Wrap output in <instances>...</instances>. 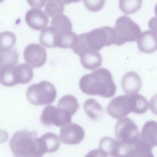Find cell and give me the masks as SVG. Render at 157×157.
Listing matches in <instances>:
<instances>
[{"mask_svg":"<svg viewBox=\"0 0 157 157\" xmlns=\"http://www.w3.org/2000/svg\"><path fill=\"white\" fill-rule=\"evenodd\" d=\"M35 131L26 129L16 132L10 142V149L14 157L36 156L38 138Z\"/></svg>","mask_w":157,"mask_h":157,"instance_id":"obj_2","label":"cell"},{"mask_svg":"<svg viewBox=\"0 0 157 157\" xmlns=\"http://www.w3.org/2000/svg\"><path fill=\"white\" fill-rule=\"evenodd\" d=\"M148 26L150 29L157 34V17H154L151 18L148 23Z\"/></svg>","mask_w":157,"mask_h":157,"instance_id":"obj_32","label":"cell"},{"mask_svg":"<svg viewBox=\"0 0 157 157\" xmlns=\"http://www.w3.org/2000/svg\"><path fill=\"white\" fill-rule=\"evenodd\" d=\"M41 157V156L40 157H39V156H33V157Z\"/></svg>","mask_w":157,"mask_h":157,"instance_id":"obj_35","label":"cell"},{"mask_svg":"<svg viewBox=\"0 0 157 157\" xmlns=\"http://www.w3.org/2000/svg\"><path fill=\"white\" fill-rule=\"evenodd\" d=\"M121 147L119 141L110 137H104L99 141V149L107 157H118Z\"/></svg>","mask_w":157,"mask_h":157,"instance_id":"obj_19","label":"cell"},{"mask_svg":"<svg viewBox=\"0 0 157 157\" xmlns=\"http://www.w3.org/2000/svg\"><path fill=\"white\" fill-rule=\"evenodd\" d=\"M36 156L40 157L47 152H53L59 148L61 143L59 137L52 132H48L37 139Z\"/></svg>","mask_w":157,"mask_h":157,"instance_id":"obj_12","label":"cell"},{"mask_svg":"<svg viewBox=\"0 0 157 157\" xmlns=\"http://www.w3.org/2000/svg\"><path fill=\"white\" fill-rule=\"evenodd\" d=\"M18 58L19 54L14 49L0 52V67L7 65H16L18 62Z\"/></svg>","mask_w":157,"mask_h":157,"instance_id":"obj_27","label":"cell"},{"mask_svg":"<svg viewBox=\"0 0 157 157\" xmlns=\"http://www.w3.org/2000/svg\"><path fill=\"white\" fill-rule=\"evenodd\" d=\"M16 41L14 34L10 31L3 32L0 33V52L9 50L14 46Z\"/></svg>","mask_w":157,"mask_h":157,"instance_id":"obj_24","label":"cell"},{"mask_svg":"<svg viewBox=\"0 0 157 157\" xmlns=\"http://www.w3.org/2000/svg\"><path fill=\"white\" fill-rule=\"evenodd\" d=\"M82 92L90 95H99L105 98L113 96L116 91L110 72L104 68L84 75L79 82Z\"/></svg>","mask_w":157,"mask_h":157,"instance_id":"obj_1","label":"cell"},{"mask_svg":"<svg viewBox=\"0 0 157 157\" xmlns=\"http://www.w3.org/2000/svg\"><path fill=\"white\" fill-rule=\"evenodd\" d=\"M115 134L117 140L125 145L133 146L141 138L138 126L128 117L117 121L115 127Z\"/></svg>","mask_w":157,"mask_h":157,"instance_id":"obj_8","label":"cell"},{"mask_svg":"<svg viewBox=\"0 0 157 157\" xmlns=\"http://www.w3.org/2000/svg\"><path fill=\"white\" fill-rule=\"evenodd\" d=\"M85 135V132L80 126L72 123L61 128L59 138L64 144L76 145L82 141Z\"/></svg>","mask_w":157,"mask_h":157,"instance_id":"obj_11","label":"cell"},{"mask_svg":"<svg viewBox=\"0 0 157 157\" xmlns=\"http://www.w3.org/2000/svg\"><path fill=\"white\" fill-rule=\"evenodd\" d=\"M56 89L52 84L43 81L30 86L27 90L26 97L31 103L41 105L52 103L56 99Z\"/></svg>","mask_w":157,"mask_h":157,"instance_id":"obj_5","label":"cell"},{"mask_svg":"<svg viewBox=\"0 0 157 157\" xmlns=\"http://www.w3.org/2000/svg\"><path fill=\"white\" fill-rule=\"evenodd\" d=\"M140 136L152 148L157 146V122L154 121L146 122L142 128Z\"/></svg>","mask_w":157,"mask_h":157,"instance_id":"obj_18","label":"cell"},{"mask_svg":"<svg viewBox=\"0 0 157 157\" xmlns=\"http://www.w3.org/2000/svg\"><path fill=\"white\" fill-rule=\"evenodd\" d=\"M114 29L117 36L115 44L117 45L135 41L141 33L139 26L126 16H121L117 19Z\"/></svg>","mask_w":157,"mask_h":157,"instance_id":"obj_7","label":"cell"},{"mask_svg":"<svg viewBox=\"0 0 157 157\" xmlns=\"http://www.w3.org/2000/svg\"><path fill=\"white\" fill-rule=\"evenodd\" d=\"M34 2L33 1H28L29 3L30 4V6L32 7H34L33 8L35 7L36 8H41L43 6L46 4L47 1H39L38 2H35L34 1Z\"/></svg>","mask_w":157,"mask_h":157,"instance_id":"obj_33","label":"cell"},{"mask_svg":"<svg viewBox=\"0 0 157 157\" xmlns=\"http://www.w3.org/2000/svg\"><path fill=\"white\" fill-rule=\"evenodd\" d=\"M137 44L142 52L153 53L157 50V35L151 31L147 30L140 34L137 39Z\"/></svg>","mask_w":157,"mask_h":157,"instance_id":"obj_14","label":"cell"},{"mask_svg":"<svg viewBox=\"0 0 157 157\" xmlns=\"http://www.w3.org/2000/svg\"><path fill=\"white\" fill-rule=\"evenodd\" d=\"M85 157H107V156L100 149H97L90 151Z\"/></svg>","mask_w":157,"mask_h":157,"instance_id":"obj_31","label":"cell"},{"mask_svg":"<svg viewBox=\"0 0 157 157\" xmlns=\"http://www.w3.org/2000/svg\"><path fill=\"white\" fill-rule=\"evenodd\" d=\"M142 2L141 0H121L119 1V6L123 13L130 14L138 11L141 6Z\"/></svg>","mask_w":157,"mask_h":157,"instance_id":"obj_26","label":"cell"},{"mask_svg":"<svg viewBox=\"0 0 157 157\" xmlns=\"http://www.w3.org/2000/svg\"><path fill=\"white\" fill-rule=\"evenodd\" d=\"M78 38V36L72 30L60 31L58 47L72 48L76 44Z\"/></svg>","mask_w":157,"mask_h":157,"instance_id":"obj_21","label":"cell"},{"mask_svg":"<svg viewBox=\"0 0 157 157\" xmlns=\"http://www.w3.org/2000/svg\"><path fill=\"white\" fill-rule=\"evenodd\" d=\"M149 106L152 113L157 115V94L151 98L149 103Z\"/></svg>","mask_w":157,"mask_h":157,"instance_id":"obj_30","label":"cell"},{"mask_svg":"<svg viewBox=\"0 0 157 157\" xmlns=\"http://www.w3.org/2000/svg\"><path fill=\"white\" fill-rule=\"evenodd\" d=\"M25 20L30 28L36 30H43L48 23L47 14L39 8H33L28 10L25 15Z\"/></svg>","mask_w":157,"mask_h":157,"instance_id":"obj_13","label":"cell"},{"mask_svg":"<svg viewBox=\"0 0 157 157\" xmlns=\"http://www.w3.org/2000/svg\"><path fill=\"white\" fill-rule=\"evenodd\" d=\"M60 31L56 27L50 26L41 31L39 41L44 46L48 48L57 47Z\"/></svg>","mask_w":157,"mask_h":157,"instance_id":"obj_17","label":"cell"},{"mask_svg":"<svg viewBox=\"0 0 157 157\" xmlns=\"http://www.w3.org/2000/svg\"><path fill=\"white\" fill-rule=\"evenodd\" d=\"M117 36L114 28L102 27L86 33V41L88 49L98 51L104 46L115 44Z\"/></svg>","mask_w":157,"mask_h":157,"instance_id":"obj_6","label":"cell"},{"mask_svg":"<svg viewBox=\"0 0 157 157\" xmlns=\"http://www.w3.org/2000/svg\"><path fill=\"white\" fill-rule=\"evenodd\" d=\"M72 116L63 108L49 105L43 109L40 119L42 123L46 126L61 127L67 125L71 122Z\"/></svg>","mask_w":157,"mask_h":157,"instance_id":"obj_9","label":"cell"},{"mask_svg":"<svg viewBox=\"0 0 157 157\" xmlns=\"http://www.w3.org/2000/svg\"><path fill=\"white\" fill-rule=\"evenodd\" d=\"M51 25L60 31L71 30L72 29V25L70 19L63 14L53 17Z\"/></svg>","mask_w":157,"mask_h":157,"instance_id":"obj_25","label":"cell"},{"mask_svg":"<svg viewBox=\"0 0 157 157\" xmlns=\"http://www.w3.org/2000/svg\"><path fill=\"white\" fill-rule=\"evenodd\" d=\"M0 81L6 86L29 82L33 77L31 67L26 63L7 65L0 67Z\"/></svg>","mask_w":157,"mask_h":157,"instance_id":"obj_3","label":"cell"},{"mask_svg":"<svg viewBox=\"0 0 157 157\" xmlns=\"http://www.w3.org/2000/svg\"><path fill=\"white\" fill-rule=\"evenodd\" d=\"M154 11L155 15L157 17V3L155 6L154 8Z\"/></svg>","mask_w":157,"mask_h":157,"instance_id":"obj_34","label":"cell"},{"mask_svg":"<svg viewBox=\"0 0 157 157\" xmlns=\"http://www.w3.org/2000/svg\"><path fill=\"white\" fill-rule=\"evenodd\" d=\"M83 107L87 115L93 120L99 119L103 115L102 106L94 98L87 100L84 103Z\"/></svg>","mask_w":157,"mask_h":157,"instance_id":"obj_20","label":"cell"},{"mask_svg":"<svg viewBox=\"0 0 157 157\" xmlns=\"http://www.w3.org/2000/svg\"><path fill=\"white\" fill-rule=\"evenodd\" d=\"M79 107L78 101L76 98L71 95L63 96L59 100L57 107L63 108L74 115Z\"/></svg>","mask_w":157,"mask_h":157,"instance_id":"obj_22","label":"cell"},{"mask_svg":"<svg viewBox=\"0 0 157 157\" xmlns=\"http://www.w3.org/2000/svg\"><path fill=\"white\" fill-rule=\"evenodd\" d=\"M139 94L124 95L113 98L108 105L106 111L113 117L120 119L134 112L139 113Z\"/></svg>","mask_w":157,"mask_h":157,"instance_id":"obj_4","label":"cell"},{"mask_svg":"<svg viewBox=\"0 0 157 157\" xmlns=\"http://www.w3.org/2000/svg\"><path fill=\"white\" fill-rule=\"evenodd\" d=\"M79 55L81 64L86 69L94 70L101 65L102 57L98 51L87 49Z\"/></svg>","mask_w":157,"mask_h":157,"instance_id":"obj_16","label":"cell"},{"mask_svg":"<svg viewBox=\"0 0 157 157\" xmlns=\"http://www.w3.org/2000/svg\"><path fill=\"white\" fill-rule=\"evenodd\" d=\"M47 56L45 48L38 44H29L25 48L24 52L25 62L34 68L42 66L46 62Z\"/></svg>","mask_w":157,"mask_h":157,"instance_id":"obj_10","label":"cell"},{"mask_svg":"<svg viewBox=\"0 0 157 157\" xmlns=\"http://www.w3.org/2000/svg\"><path fill=\"white\" fill-rule=\"evenodd\" d=\"M142 84L140 77L133 71L126 73L123 77L121 82L122 89L127 95L138 93L141 88Z\"/></svg>","mask_w":157,"mask_h":157,"instance_id":"obj_15","label":"cell"},{"mask_svg":"<svg viewBox=\"0 0 157 157\" xmlns=\"http://www.w3.org/2000/svg\"><path fill=\"white\" fill-rule=\"evenodd\" d=\"M84 5L88 10L96 12L101 10L105 4V0H84Z\"/></svg>","mask_w":157,"mask_h":157,"instance_id":"obj_29","label":"cell"},{"mask_svg":"<svg viewBox=\"0 0 157 157\" xmlns=\"http://www.w3.org/2000/svg\"><path fill=\"white\" fill-rule=\"evenodd\" d=\"M64 8L63 1L61 0L47 1L45 7L46 14L51 17L62 14Z\"/></svg>","mask_w":157,"mask_h":157,"instance_id":"obj_23","label":"cell"},{"mask_svg":"<svg viewBox=\"0 0 157 157\" xmlns=\"http://www.w3.org/2000/svg\"><path fill=\"white\" fill-rule=\"evenodd\" d=\"M86 33L78 35L77 41L72 48L74 52L79 55L83 50L88 49L86 41Z\"/></svg>","mask_w":157,"mask_h":157,"instance_id":"obj_28","label":"cell"}]
</instances>
